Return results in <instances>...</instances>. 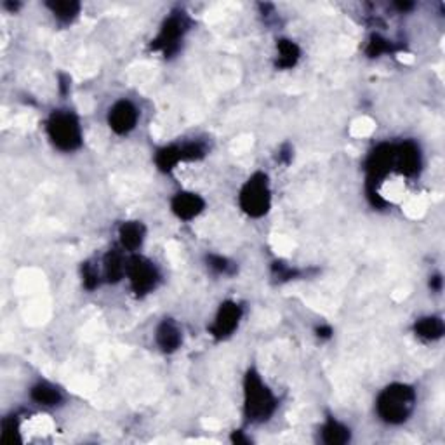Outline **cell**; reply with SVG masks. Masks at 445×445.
I'll return each instance as SVG.
<instances>
[{
	"label": "cell",
	"mask_w": 445,
	"mask_h": 445,
	"mask_svg": "<svg viewBox=\"0 0 445 445\" xmlns=\"http://www.w3.org/2000/svg\"><path fill=\"white\" fill-rule=\"evenodd\" d=\"M416 404V391L407 384H390L377 397L376 409L381 419L388 424H402L409 419Z\"/></svg>",
	"instance_id": "obj_1"
},
{
	"label": "cell",
	"mask_w": 445,
	"mask_h": 445,
	"mask_svg": "<svg viewBox=\"0 0 445 445\" xmlns=\"http://www.w3.org/2000/svg\"><path fill=\"white\" fill-rule=\"evenodd\" d=\"M244 407L247 419L253 423H263L270 419L277 409V400L268 386L261 381L259 374L249 370L244 383Z\"/></svg>",
	"instance_id": "obj_2"
},
{
	"label": "cell",
	"mask_w": 445,
	"mask_h": 445,
	"mask_svg": "<svg viewBox=\"0 0 445 445\" xmlns=\"http://www.w3.org/2000/svg\"><path fill=\"white\" fill-rule=\"evenodd\" d=\"M48 135L56 148L63 152H73L82 143V129L79 120L73 113L63 112V110H58L49 117Z\"/></svg>",
	"instance_id": "obj_3"
},
{
	"label": "cell",
	"mask_w": 445,
	"mask_h": 445,
	"mask_svg": "<svg viewBox=\"0 0 445 445\" xmlns=\"http://www.w3.org/2000/svg\"><path fill=\"white\" fill-rule=\"evenodd\" d=\"M270 204H272V193H270L268 177L261 172L254 174L240 192V207L249 216L261 217L268 212Z\"/></svg>",
	"instance_id": "obj_4"
},
{
	"label": "cell",
	"mask_w": 445,
	"mask_h": 445,
	"mask_svg": "<svg viewBox=\"0 0 445 445\" xmlns=\"http://www.w3.org/2000/svg\"><path fill=\"white\" fill-rule=\"evenodd\" d=\"M126 273L129 277L130 286H132L135 293L141 294V296L155 289L157 280H159V273H157L153 263H150L148 259L141 256L130 257L129 263H127Z\"/></svg>",
	"instance_id": "obj_5"
},
{
	"label": "cell",
	"mask_w": 445,
	"mask_h": 445,
	"mask_svg": "<svg viewBox=\"0 0 445 445\" xmlns=\"http://www.w3.org/2000/svg\"><path fill=\"white\" fill-rule=\"evenodd\" d=\"M136 122H138V110L130 101H122L115 103L110 110L108 115V123L112 127L113 132L117 135H127L130 130L136 127Z\"/></svg>",
	"instance_id": "obj_6"
},
{
	"label": "cell",
	"mask_w": 445,
	"mask_h": 445,
	"mask_svg": "<svg viewBox=\"0 0 445 445\" xmlns=\"http://www.w3.org/2000/svg\"><path fill=\"white\" fill-rule=\"evenodd\" d=\"M240 317H242V310H240V306L237 303H230L228 301V303L221 304L216 320H214L212 327H210L212 336L217 337V339L228 337L239 327Z\"/></svg>",
	"instance_id": "obj_7"
},
{
	"label": "cell",
	"mask_w": 445,
	"mask_h": 445,
	"mask_svg": "<svg viewBox=\"0 0 445 445\" xmlns=\"http://www.w3.org/2000/svg\"><path fill=\"white\" fill-rule=\"evenodd\" d=\"M183 32H185V21H183V18L172 16V18H169L164 23L159 37L153 40L152 48L157 49V51H164L166 55H170V52H174L177 49V42L181 39Z\"/></svg>",
	"instance_id": "obj_8"
},
{
	"label": "cell",
	"mask_w": 445,
	"mask_h": 445,
	"mask_svg": "<svg viewBox=\"0 0 445 445\" xmlns=\"http://www.w3.org/2000/svg\"><path fill=\"white\" fill-rule=\"evenodd\" d=\"M419 148H417L414 143L407 141L400 146H395V169H398L402 174H407V176H413V174H416L417 170H419Z\"/></svg>",
	"instance_id": "obj_9"
},
{
	"label": "cell",
	"mask_w": 445,
	"mask_h": 445,
	"mask_svg": "<svg viewBox=\"0 0 445 445\" xmlns=\"http://www.w3.org/2000/svg\"><path fill=\"white\" fill-rule=\"evenodd\" d=\"M204 207H206V204H204V200L200 199L197 193L183 192L177 193L172 199V212L176 214L179 219H193V217H197L202 212Z\"/></svg>",
	"instance_id": "obj_10"
},
{
	"label": "cell",
	"mask_w": 445,
	"mask_h": 445,
	"mask_svg": "<svg viewBox=\"0 0 445 445\" xmlns=\"http://www.w3.org/2000/svg\"><path fill=\"white\" fill-rule=\"evenodd\" d=\"M157 344L162 348L164 351L170 353V351H176L181 344V333L177 329V326L170 320H164L162 324L157 329Z\"/></svg>",
	"instance_id": "obj_11"
},
{
	"label": "cell",
	"mask_w": 445,
	"mask_h": 445,
	"mask_svg": "<svg viewBox=\"0 0 445 445\" xmlns=\"http://www.w3.org/2000/svg\"><path fill=\"white\" fill-rule=\"evenodd\" d=\"M119 235L123 249L136 250L143 244V239H145V228L138 221H129V223H123L120 226Z\"/></svg>",
	"instance_id": "obj_12"
},
{
	"label": "cell",
	"mask_w": 445,
	"mask_h": 445,
	"mask_svg": "<svg viewBox=\"0 0 445 445\" xmlns=\"http://www.w3.org/2000/svg\"><path fill=\"white\" fill-rule=\"evenodd\" d=\"M32 398L37 404L46 407H55L61 402V393L49 383H39L32 388Z\"/></svg>",
	"instance_id": "obj_13"
},
{
	"label": "cell",
	"mask_w": 445,
	"mask_h": 445,
	"mask_svg": "<svg viewBox=\"0 0 445 445\" xmlns=\"http://www.w3.org/2000/svg\"><path fill=\"white\" fill-rule=\"evenodd\" d=\"M322 440L329 445H341L350 442V430L337 421L329 419L322 428Z\"/></svg>",
	"instance_id": "obj_14"
},
{
	"label": "cell",
	"mask_w": 445,
	"mask_h": 445,
	"mask_svg": "<svg viewBox=\"0 0 445 445\" xmlns=\"http://www.w3.org/2000/svg\"><path fill=\"white\" fill-rule=\"evenodd\" d=\"M103 264H105V277L110 282H117V280L122 279L127 270V264L123 263L122 254L117 253V250H112V253L106 254Z\"/></svg>",
	"instance_id": "obj_15"
},
{
	"label": "cell",
	"mask_w": 445,
	"mask_h": 445,
	"mask_svg": "<svg viewBox=\"0 0 445 445\" xmlns=\"http://www.w3.org/2000/svg\"><path fill=\"white\" fill-rule=\"evenodd\" d=\"M179 162H183L181 146L170 145V146H166V148H162L159 153H157V166H159L164 172H169V170H172Z\"/></svg>",
	"instance_id": "obj_16"
},
{
	"label": "cell",
	"mask_w": 445,
	"mask_h": 445,
	"mask_svg": "<svg viewBox=\"0 0 445 445\" xmlns=\"http://www.w3.org/2000/svg\"><path fill=\"white\" fill-rule=\"evenodd\" d=\"M416 333L419 337L424 339H438L444 334V324L437 317H428V319H421L416 324Z\"/></svg>",
	"instance_id": "obj_17"
},
{
	"label": "cell",
	"mask_w": 445,
	"mask_h": 445,
	"mask_svg": "<svg viewBox=\"0 0 445 445\" xmlns=\"http://www.w3.org/2000/svg\"><path fill=\"white\" fill-rule=\"evenodd\" d=\"M299 59V49L290 40H280L279 42V66L280 68H293Z\"/></svg>",
	"instance_id": "obj_18"
},
{
	"label": "cell",
	"mask_w": 445,
	"mask_h": 445,
	"mask_svg": "<svg viewBox=\"0 0 445 445\" xmlns=\"http://www.w3.org/2000/svg\"><path fill=\"white\" fill-rule=\"evenodd\" d=\"M49 8L59 19H72L77 16L80 6L77 2H51Z\"/></svg>",
	"instance_id": "obj_19"
},
{
	"label": "cell",
	"mask_w": 445,
	"mask_h": 445,
	"mask_svg": "<svg viewBox=\"0 0 445 445\" xmlns=\"http://www.w3.org/2000/svg\"><path fill=\"white\" fill-rule=\"evenodd\" d=\"M18 421L16 419H4V423H2V438H4V442H9V444H12V442L18 438Z\"/></svg>",
	"instance_id": "obj_20"
},
{
	"label": "cell",
	"mask_w": 445,
	"mask_h": 445,
	"mask_svg": "<svg viewBox=\"0 0 445 445\" xmlns=\"http://www.w3.org/2000/svg\"><path fill=\"white\" fill-rule=\"evenodd\" d=\"M388 49H390V46L386 43V40H381L379 37H374L367 51H369L370 56H379L381 52L388 51Z\"/></svg>",
	"instance_id": "obj_21"
},
{
	"label": "cell",
	"mask_w": 445,
	"mask_h": 445,
	"mask_svg": "<svg viewBox=\"0 0 445 445\" xmlns=\"http://www.w3.org/2000/svg\"><path fill=\"white\" fill-rule=\"evenodd\" d=\"M83 284H86L87 289H95L98 286V273L89 266H86V270H83Z\"/></svg>",
	"instance_id": "obj_22"
},
{
	"label": "cell",
	"mask_w": 445,
	"mask_h": 445,
	"mask_svg": "<svg viewBox=\"0 0 445 445\" xmlns=\"http://www.w3.org/2000/svg\"><path fill=\"white\" fill-rule=\"evenodd\" d=\"M209 263H210V266H212L214 270H217V272H226V270H228V264H226L225 257L210 256Z\"/></svg>",
	"instance_id": "obj_23"
}]
</instances>
